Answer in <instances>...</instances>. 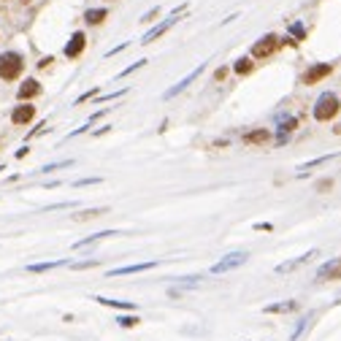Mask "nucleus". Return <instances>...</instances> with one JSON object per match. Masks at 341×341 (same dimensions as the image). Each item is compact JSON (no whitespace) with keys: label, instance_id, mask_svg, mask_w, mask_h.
I'll use <instances>...</instances> for the list:
<instances>
[{"label":"nucleus","instance_id":"f257e3e1","mask_svg":"<svg viewBox=\"0 0 341 341\" xmlns=\"http://www.w3.org/2000/svg\"><path fill=\"white\" fill-rule=\"evenodd\" d=\"M22 68H25V60H22L19 51H3V54H0V79H3V82L19 79Z\"/></svg>","mask_w":341,"mask_h":341},{"label":"nucleus","instance_id":"f03ea898","mask_svg":"<svg viewBox=\"0 0 341 341\" xmlns=\"http://www.w3.org/2000/svg\"><path fill=\"white\" fill-rule=\"evenodd\" d=\"M339 114V97L333 92H322L314 103V119L317 122H328Z\"/></svg>","mask_w":341,"mask_h":341},{"label":"nucleus","instance_id":"7ed1b4c3","mask_svg":"<svg viewBox=\"0 0 341 341\" xmlns=\"http://www.w3.org/2000/svg\"><path fill=\"white\" fill-rule=\"evenodd\" d=\"M246 260H249V255L246 252H230V255H225L219 263L211 265V274H228V271L239 268V265H244Z\"/></svg>","mask_w":341,"mask_h":341},{"label":"nucleus","instance_id":"20e7f679","mask_svg":"<svg viewBox=\"0 0 341 341\" xmlns=\"http://www.w3.org/2000/svg\"><path fill=\"white\" fill-rule=\"evenodd\" d=\"M182 11H184V5H179V8H173V14L168 16V19H163V22H160V25H154L152 30H149L146 36L141 38V44H152L154 38H160V36H163V33H168L171 27H173V25H176V22H179V14H182Z\"/></svg>","mask_w":341,"mask_h":341},{"label":"nucleus","instance_id":"39448f33","mask_svg":"<svg viewBox=\"0 0 341 341\" xmlns=\"http://www.w3.org/2000/svg\"><path fill=\"white\" fill-rule=\"evenodd\" d=\"M279 44H282L279 38H276L274 33H268V36H263L255 46H252V57H271L276 49H279Z\"/></svg>","mask_w":341,"mask_h":341},{"label":"nucleus","instance_id":"423d86ee","mask_svg":"<svg viewBox=\"0 0 341 341\" xmlns=\"http://www.w3.org/2000/svg\"><path fill=\"white\" fill-rule=\"evenodd\" d=\"M203 68H206V62H200V65L195 68V71H190V73H187V76H184V79H182V82H179V84H173L171 90H165V95H163V97H165V100H171V97H176L179 92H184V90H187L190 84L195 82V79L200 76V73H203Z\"/></svg>","mask_w":341,"mask_h":341},{"label":"nucleus","instance_id":"0eeeda50","mask_svg":"<svg viewBox=\"0 0 341 341\" xmlns=\"http://www.w3.org/2000/svg\"><path fill=\"white\" fill-rule=\"evenodd\" d=\"M317 279H320V282H336V279H341V257H333V260H328L325 265H320V268H317Z\"/></svg>","mask_w":341,"mask_h":341},{"label":"nucleus","instance_id":"6e6552de","mask_svg":"<svg viewBox=\"0 0 341 341\" xmlns=\"http://www.w3.org/2000/svg\"><path fill=\"white\" fill-rule=\"evenodd\" d=\"M331 73H333L331 62H317V65H311L309 71L303 73V84H317V82H322L325 76H331Z\"/></svg>","mask_w":341,"mask_h":341},{"label":"nucleus","instance_id":"1a4fd4ad","mask_svg":"<svg viewBox=\"0 0 341 341\" xmlns=\"http://www.w3.org/2000/svg\"><path fill=\"white\" fill-rule=\"evenodd\" d=\"M33 117H36V106H33V103H19V106L11 111V122L14 125H30Z\"/></svg>","mask_w":341,"mask_h":341},{"label":"nucleus","instance_id":"9d476101","mask_svg":"<svg viewBox=\"0 0 341 341\" xmlns=\"http://www.w3.org/2000/svg\"><path fill=\"white\" fill-rule=\"evenodd\" d=\"M84 46H87V36L82 30H76L71 36V41L65 44V57H71V60H73V57H79L84 51Z\"/></svg>","mask_w":341,"mask_h":341},{"label":"nucleus","instance_id":"9b49d317","mask_svg":"<svg viewBox=\"0 0 341 341\" xmlns=\"http://www.w3.org/2000/svg\"><path fill=\"white\" fill-rule=\"evenodd\" d=\"M311 257H317V249L306 252V255H300V257H295V260H287V263H279V265H276V274H290V271H295L298 265L309 263Z\"/></svg>","mask_w":341,"mask_h":341},{"label":"nucleus","instance_id":"f8f14e48","mask_svg":"<svg viewBox=\"0 0 341 341\" xmlns=\"http://www.w3.org/2000/svg\"><path fill=\"white\" fill-rule=\"evenodd\" d=\"M154 260H149V263H136V265H125V268H114L108 271V276H125V274H141V271H152L154 268Z\"/></svg>","mask_w":341,"mask_h":341},{"label":"nucleus","instance_id":"ddd939ff","mask_svg":"<svg viewBox=\"0 0 341 341\" xmlns=\"http://www.w3.org/2000/svg\"><path fill=\"white\" fill-rule=\"evenodd\" d=\"M38 92H41V84H38L36 79H27V82H22V84H19L16 95H19V100H27V97H36Z\"/></svg>","mask_w":341,"mask_h":341},{"label":"nucleus","instance_id":"4468645a","mask_svg":"<svg viewBox=\"0 0 341 341\" xmlns=\"http://www.w3.org/2000/svg\"><path fill=\"white\" fill-rule=\"evenodd\" d=\"M298 300H279V303H268L265 306V314H287V311H295Z\"/></svg>","mask_w":341,"mask_h":341},{"label":"nucleus","instance_id":"2eb2a0df","mask_svg":"<svg viewBox=\"0 0 341 341\" xmlns=\"http://www.w3.org/2000/svg\"><path fill=\"white\" fill-rule=\"evenodd\" d=\"M95 300L100 306H111V309H122V311H133V309H136V303H130V300H114V298H103V295H95Z\"/></svg>","mask_w":341,"mask_h":341},{"label":"nucleus","instance_id":"dca6fc26","mask_svg":"<svg viewBox=\"0 0 341 341\" xmlns=\"http://www.w3.org/2000/svg\"><path fill=\"white\" fill-rule=\"evenodd\" d=\"M336 157H339V152H333V154H322V157H314V160H309V163L298 165V171H300V173H306V171L317 168V165H325L328 160H336Z\"/></svg>","mask_w":341,"mask_h":341},{"label":"nucleus","instance_id":"f3484780","mask_svg":"<svg viewBox=\"0 0 341 341\" xmlns=\"http://www.w3.org/2000/svg\"><path fill=\"white\" fill-rule=\"evenodd\" d=\"M108 236H119V233H117V230H103V233H95V236H90V239L76 241V244H73V249H82V246H90V244H95V241H100V239H108Z\"/></svg>","mask_w":341,"mask_h":341},{"label":"nucleus","instance_id":"a211bd4d","mask_svg":"<svg viewBox=\"0 0 341 341\" xmlns=\"http://www.w3.org/2000/svg\"><path fill=\"white\" fill-rule=\"evenodd\" d=\"M244 141H246V144H265V141H271V133L265 130V128L252 130V133H246V136H244Z\"/></svg>","mask_w":341,"mask_h":341},{"label":"nucleus","instance_id":"6ab92c4d","mask_svg":"<svg viewBox=\"0 0 341 341\" xmlns=\"http://www.w3.org/2000/svg\"><path fill=\"white\" fill-rule=\"evenodd\" d=\"M106 16H108L106 8H90V11L84 14V22H87V25H100Z\"/></svg>","mask_w":341,"mask_h":341},{"label":"nucleus","instance_id":"aec40b11","mask_svg":"<svg viewBox=\"0 0 341 341\" xmlns=\"http://www.w3.org/2000/svg\"><path fill=\"white\" fill-rule=\"evenodd\" d=\"M60 265H65V260H51V263H33L27 271H30V274H44V271L60 268Z\"/></svg>","mask_w":341,"mask_h":341},{"label":"nucleus","instance_id":"412c9836","mask_svg":"<svg viewBox=\"0 0 341 341\" xmlns=\"http://www.w3.org/2000/svg\"><path fill=\"white\" fill-rule=\"evenodd\" d=\"M295 128H298V119L295 117H282L279 119V136H290Z\"/></svg>","mask_w":341,"mask_h":341},{"label":"nucleus","instance_id":"4be33fe9","mask_svg":"<svg viewBox=\"0 0 341 341\" xmlns=\"http://www.w3.org/2000/svg\"><path fill=\"white\" fill-rule=\"evenodd\" d=\"M108 209H87V211H82V214H73V219L76 222H84V219H95V217H103Z\"/></svg>","mask_w":341,"mask_h":341},{"label":"nucleus","instance_id":"5701e85b","mask_svg":"<svg viewBox=\"0 0 341 341\" xmlns=\"http://www.w3.org/2000/svg\"><path fill=\"white\" fill-rule=\"evenodd\" d=\"M233 71L241 73V76H244V73H249V71H252V60H249V57H241V60H236Z\"/></svg>","mask_w":341,"mask_h":341},{"label":"nucleus","instance_id":"b1692460","mask_svg":"<svg viewBox=\"0 0 341 341\" xmlns=\"http://www.w3.org/2000/svg\"><path fill=\"white\" fill-rule=\"evenodd\" d=\"M68 165H73V160H60V163H51V165H44L38 173H51V171H57V168H68Z\"/></svg>","mask_w":341,"mask_h":341},{"label":"nucleus","instance_id":"393cba45","mask_svg":"<svg viewBox=\"0 0 341 341\" xmlns=\"http://www.w3.org/2000/svg\"><path fill=\"white\" fill-rule=\"evenodd\" d=\"M290 36L298 38V41H303V38H306V27L300 25V22H295V25H290Z\"/></svg>","mask_w":341,"mask_h":341},{"label":"nucleus","instance_id":"a878e982","mask_svg":"<svg viewBox=\"0 0 341 341\" xmlns=\"http://www.w3.org/2000/svg\"><path fill=\"white\" fill-rule=\"evenodd\" d=\"M117 322H119L122 328H136L141 320H138V317H128V314H125V317H117Z\"/></svg>","mask_w":341,"mask_h":341},{"label":"nucleus","instance_id":"bb28decb","mask_svg":"<svg viewBox=\"0 0 341 341\" xmlns=\"http://www.w3.org/2000/svg\"><path fill=\"white\" fill-rule=\"evenodd\" d=\"M144 65H146V60H138V62H133V65H130V68H125V71H122V73H119V79H122V76H130V73H133V71H138V68H144Z\"/></svg>","mask_w":341,"mask_h":341},{"label":"nucleus","instance_id":"cd10ccee","mask_svg":"<svg viewBox=\"0 0 341 341\" xmlns=\"http://www.w3.org/2000/svg\"><path fill=\"white\" fill-rule=\"evenodd\" d=\"M306 325H309V317H303V320H298V328H295V331H292V341H295L298 336H300V333H303V328Z\"/></svg>","mask_w":341,"mask_h":341},{"label":"nucleus","instance_id":"c85d7f7f","mask_svg":"<svg viewBox=\"0 0 341 341\" xmlns=\"http://www.w3.org/2000/svg\"><path fill=\"white\" fill-rule=\"evenodd\" d=\"M87 184H100V176H90V179H79L76 187H87Z\"/></svg>","mask_w":341,"mask_h":341},{"label":"nucleus","instance_id":"c756f323","mask_svg":"<svg viewBox=\"0 0 341 341\" xmlns=\"http://www.w3.org/2000/svg\"><path fill=\"white\" fill-rule=\"evenodd\" d=\"M95 95H97V87H95V90H87L84 95H79L76 103H84V100H90V97H95Z\"/></svg>","mask_w":341,"mask_h":341},{"label":"nucleus","instance_id":"7c9ffc66","mask_svg":"<svg viewBox=\"0 0 341 341\" xmlns=\"http://www.w3.org/2000/svg\"><path fill=\"white\" fill-rule=\"evenodd\" d=\"M125 92H128V90H119V92H111V95H103V97H100V103H103V100H117V97H122Z\"/></svg>","mask_w":341,"mask_h":341},{"label":"nucleus","instance_id":"2f4dec72","mask_svg":"<svg viewBox=\"0 0 341 341\" xmlns=\"http://www.w3.org/2000/svg\"><path fill=\"white\" fill-rule=\"evenodd\" d=\"M97 265V260H87V263H76L73 268H95Z\"/></svg>","mask_w":341,"mask_h":341},{"label":"nucleus","instance_id":"473e14b6","mask_svg":"<svg viewBox=\"0 0 341 341\" xmlns=\"http://www.w3.org/2000/svg\"><path fill=\"white\" fill-rule=\"evenodd\" d=\"M157 14H160V8H152V11H149V14H146V16H144V19H141V22H152V19H154V16H157Z\"/></svg>","mask_w":341,"mask_h":341},{"label":"nucleus","instance_id":"72a5a7b5","mask_svg":"<svg viewBox=\"0 0 341 341\" xmlns=\"http://www.w3.org/2000/svg\"><path fill=\"white\" fill-rule=\"evenodd\" d=\"M255 230H271V225H268V222H257Z\"/></svg>","mask_w":341,"mask_h":341}]
</instances>
